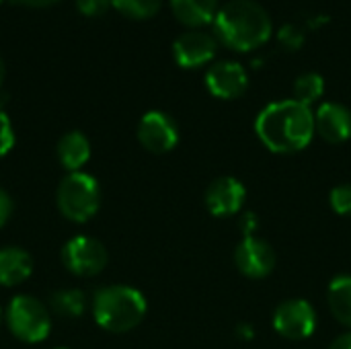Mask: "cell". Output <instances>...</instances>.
<instances>
[{
    "instance_id": "obj_19",
    "label": "cell",
    "mask_w": 351,
    "mask_h": 349,
    "mask_svg": "<svg viewBox=\"0 0 351 349\" xmlns=\"http://www.w3.org/2000/svg\"><path fill=\"white\" fill-rule=\"evenodd\" d=\"M325 93V78L319 72H302L294 80V99L306 107H313Z\"/></svg>"
},
{
    "instance_id": "obj_30",
    "label": "cell",
    "mask_w": 351,
    "mask_h": 349,
    "mask_svg": "<svg viewBox=\"0 0 351 349\" xmlns=\"http://www.w3.org/2000/svg\"><path fill=\"white\" fill-rule=\"evenodd\" d=\"M2 317H4V313H2V309H0V323H2Z\"/></svg>"
},
{
    "instance_id": "obj_23",
    "label": "cell",
    "mask_w": 351,
    "mask_h": 349,
    "mask_svg": "<svg viewBox=\"0 0 351 349\" xmlns=\"http://www.w3.org/2000/svg\"><path fill=\"white\" fill-rule=\"evenodd\" d=\"M14 128L10 123V117L6 115V111L0 105V156H6L12 146H14Z\"/></svg>"
},
{
    "instance_id": "obj_22",
    "label": "cell",
    "mask_w": 351,
    "mask_h": 349,
    "mask_svg": "<svg viewBox=\"0 0 351 349\" xmlns=\"http://www.w3.org/2000/svg\"><path fill=\"white\" fill-rule=\"evenodd\" d=\"M331 210L339 216H351V183H343L331 189L329 193Z\"/></svg>"
},
{
    "instance_id": "obj_12",
    "label": "cell",
    "mask_w": 351,
    "mask_h": 349,
    "mask_svg": "<svg viewBox=\"0 0 351 349\" xmlns=\"http://www.w3.org/2000/svg\"><path fill=\"white\" fill-rule=\"evenodd\" d=\"M247 200V187L234 177H218L214 179L204 195L206 208L216 218L237 216Z\"/></svg>"
},
{
    "instance_id": "obj_32",
    "label": "cell",
    "mask_w": 351,
    "mask_h": 349,
    "mask_svg": "<svg viewBox=\"0 0 351 349\" xmlns=\"http://www.w3.org/2000/svg\"><path fill=\"white\" fill-rule=\"evenodd\" d=\"M0 2H2V0H0Z\"/></svg>"
},
{
    "instance_id": "obj_28",
    "label": "cell",
    "mask_w": 351,
    "mask_h": 349,
    "mask_svg": "<svg viewBox=\"0 0 351 349\" xmlns=\"http://www.w3.org/2000/svg\"><path fill=\"white\" fill-rule=\"evenodd\" d=\"M21 6H29V8H45V6H51L53 2L58 0H12Z\"/></svg>"
},
{
    "instance_id": "obj_5",
    "label": "cell",
    "mask_w": 351,
    "mask_h": 349,
    "mask_svg": "<svg viewBox=\"0 0 351 349\" xmlns=\"http://www.w3.org/2000/svg\"><path fill=\"white\" fill-rule=\"evenodd\" d=\"M4 321L8 331L23 344H41L51 331L47 306L27 294H19L8 302Z\"/></svg>"
},
{
    "instance_id": "obj_26",
    "label": "cell",
    "mask_w": 351,
    "mask_h": 349,
    "mask_svg": "<svg viewBox=\"0 0 351 349\" xmlns=\"http://www.w3.org/2000/svg\"><path fill=\"white\" fill-rule=\"evenodd\" d=\"M257 226H259V220H257V216L255 214H245L243 218H241V230H243V234L245 237H253L255 232H257Z\"/></svg>"
},
{
    "instance_id": "obj_29",
    "label": "cell",
    "mask_w": 351,
    "mask_h": 349,
    "mask_svg": "<svg viewBox=\"0 0 351 349\" xmlns=\"http://www.w3.org/2000/svg\"><path fill=\"white\" fill-rule=\"evenodd\" d=\"M4 74H6V68H4V62H2V58H0V84H2V80H4Z\"/></svg>"
},
{
    "instance_id": "obj_18",
    "label": "cell",
    "mask_w": 351,
    "mask_h": 349,
    "mask_svg": "<svg viewBox=\"0 0 351 349\" xmlns=\"http://www.w3.org/2000/svg\"><path fill=\"white\" fill-rule=\"evenodd\" d=\"M49 309L51 313H56L58 317L64 319H78L84 315L86 311V296L82 290L76 288H66V290H58L51 294L49 298Z\"/></svg>"
},
{
    "instance_id": "obj_3",
    "label": "cell",
    "mask_w": 351,
    "mask_h": 349,
    "mask_svg": "<svg viewBox=\"0 0 351 349\" xmlns=\"http://www.w3.org/2000/svg\"><path fill=\"white\" fill-rule=\"evenodd\" d=\"M148 304L140 290L123 284L105 286L93 296L95 323L109 333H128L146 317Z\"/></svg>"
},
{
    "instance_id": "obj_10",
    "label": "cell",
    "mask_w": 351,
    "mask_h": 349,
    "mask_svg": "<svg viewBox=\"0 0 351 349\" xmlns=\"http://www.w3.org/2000/svg\"><path fill=\"white\" fill-rule=\"evenodd\" d=\"M234 265L245 278L263 280L276 267V253L271 245L261 237H243L234 249Z\"/></svg>"
},
{
    "instance_id": "obj_24",
    "label": "cell",
    "mask_w": 351,
    "mask_h": 349,
    "mask_svg": "<svg viewBox=\"0 0 351 349\" xmlns=\"http://www.w3.org/2000/svg\"><path fill=\"white\" fill-rule=\"evenodd\" d=\"M111 0H76V8L86 16H99L109 8Z\"/></svg>"
},
{
    "instance_id": "obj_1",
    "label": "cell",
    "mask_w": 351,
    "mask_h": 349,
    "mask_svg": "<svg viewBox=\"0 0 351 349\" xmlns=\"http://www.w3.org/2000/svg\"><path fill=\"white\" fill-rule=\"evenodd\" d=\"M259 142L276 154L304 150L315 138V111L296 99H282L265 105L255 119Z\"/></svg>"
},
{
    "instance_id": "obj_20",
    "label": "cell",
    "mask_w": 351,
    "mask_h": 349,
    "mask_svg": "<svg viewBox=\"0 0 351 349\" xmlns=\"http://www.w3.org/2000/svg\"><path fill=\"white\" fill-rule=\"evenodd\" d=\"M111 4L130 19H150L160 10L162 0H111Z\"/></svg>"
},
{
    "instance_id": "obj_2",
    "label": "cell",
    "mask_w": 351,
    "mask_h": 349,
    "mask_svg": "<svg viewBox=\"0 0 351 349\" xmlns=\"http://www.w3.org/2000/svg\"><path fill=\"white\" fill-rule=\"evenodd\" d=\"M274 31L271 16L257 0H228L214 19V35L220 43L237 51L261 47Z\"/></svg>"
},
{
    "instance_id": "obj_21",
    "label": "cell",
    "mask_w": 351,
    "mask_h": 349,
    "mask_svg": "<svg viewBox=\"0 0 351 349\" xmlns=\"http://www.w3.org/2000/svg\"><path fill=\"white\" fill-rule=\"evenodd\" d=\"M304 39H306V35H304V31L300 29V25H296V23H286V25H282L280 31H278V43H280V47L286 49V51H296V49H300V47L304 45Z\"/></svg>"
},
{
    "instance_id": "obj_4",
    "label": "cell",
    "mask_w": 351,
    "mask_h": 349,
    "mask_svg": "<svg viewBox=\"0 0 351 349\" xmlns=\"http://www.w3.org/2000/svg\"><path fill=\"white\" fill-rule=\"evenodd\" d=\"M56 204L66 220L76 224L88 222L101 208L99 181L84 171L68 173L58 185Z\"/></svg>"
},
{
    "instance_id": "obj_27",
    "label": "cell",
    "mask_w": 351,
    "mask_h": 349,
    "mask_svg": "<svg viewBox=\"0 0 351 349\" xmlns=\"http://www.w3.org/2000/svg\"><path fill=\"white\" fill-rule=\"evenodd\" d=\"M329 349H351V331H346L339 337H335Z\"/></svg>"
},
{
    "instance_id": "obj_7",
    "label": "cell",
    "mask_w": 351,
    "mask_h": 349,
    "mask_svg": "<svg viewBox=\"0 0 351 349\" xmlns=\"http://www.w3.org/2000/svg\"><path fill=\"white\" fill-rule=\"evenodd\" d=\"M317 311L304 298L284 300L274 313V329L290 341H304L317 331Z\"/></svg>"
},
{
    "instance_id": "obj_25",
    "label": "cell",
    "mask_w": 351,
    "mask_h": 349,
    "mask_svg": "<svg viewBox=\"0 0 351 349\" xmlns=\"http://www.w3.org/2000/svg\"><path fill=\"white\" fill-rule=\"evenodd\" d=\"M12 197L8 195V191L6 189H2L0 187V228L10 220V216H12Z\"/></svg>"
},
{
    "instance_id": "obj_17",
    "label": "cell",
    "mask_w": 351,
    "mask_h": 349,
    "mask_svg": "<svg viewBox=\"0 0 351 349\" xmlns=\"http://www.w3.org/2000/svg\"><path fill=\"white\" fill-rule=\"evenodd\" d=\"M327 304L331 315L351 331V276H337L331 280Z\"/></svg>"
},
{
    "instance_id": "obj_13",
    "label": "cell",
    "mask_w": 351,
    "mask_h": 349,
    "mask_svg": "<svg viewBox=\"0 0 351 349\" xmlns=\"http://www.w3.org/2000/svg\"><path fill=\"white\" fill-rule=\"evenodd\" d=\"M315 132L329 144H343L351 138V109L327 101L315 111Z\"/></svg>"
},
{
    "instance_id": "obj_31",
    "label": "cell",
    "mask_w": 351,
    "mask_h": 349,
    "mask_svg": "<svg viewBox=\"0 0 351 349\" xmlns=\"http://www.w3.org/2000/svg\"><path fill=\"white\" fill-rule=\"evenodd\" d=\"M56 349H68V348H56Z\"/></svg>"
},
{
    "instance_id": "obj_9",
    "label": "cell",
    "mask_w": 351,
    "mask_h": 349,
    "mask_svg": "<svg viewBox=\"0 0 351 349\" xmlns=\"http://www.w3.org/2000/svg\"><path fill=\"white\" fill-rule=\"evenodd\" d=\"M138 140L152 154H167L179 144V128L165 111H148L138 123Z\"/></svg>"
},
{
    "instance_id": "obj_6",
    "label": "cell",
    "mask_w": 351,
    "mask_h": 349,
    "mask_svg": "<svg viewBox=\"0 0 351 349\" xmlns=\"http://www.w3.org/2000/svg\"><path fill=\"white\" fill-rule=\"evenodd\" d=\"M62 263L76 278H93L107 265V249L93 237H72L62 247Z\"/></svg>"
},
{
    "instance_id": "obj_14",
    "label": "cell",
    "mask_w": 351,
    "mask_h": 349,
    "mask_svg": "<svg viewBox=\"0 0 351 349\" xmlns=\"http://www.w3.org/2000/svg\"><path fill=\"white\" fill-rule=\"evenodd\" d=\"M33 272L31 255L21 247H2L0 249V286L12 288L23 284Z\"/></svg>"
},
{
    "instance_id": "obj_8",
    "label": "cell",
    "mask_w": 351,
    "mask_h": 349,
    "mask_svg": "<svg viewBox=\"0 0 351 349\" xmlns=\"http://www.w3.org/2000/svg\"><path fill=\"white\" fill-rule=\"evenodd\" d=\"M218 37L202 31V29H189L181 33L173 43V58L181 68L193 70L199 66L210 64L218 53Z\"/></svg>"
},
{
    "instance_id": "obj_11",
    "label": "cell",
    "mask_w": 351,
    "mask_h": 349,
    "mask_svg": "<svg viewBox=\"0 0 351 349\" xmlns=\"http://www.w3.org/2000/svg\"><path fill=\"white\" fill-rule=\"evenodd\" d=\"M206 86L216 99L232 101L247 93L249 74L243 64L232 60L214 62L206 72Z\"/></svg>"
},
{
    "instance_id": "obj_16",
    "label": "cell",
    "mask_w": 351,
    "mask_h": 349,
    "mask_svg": "<svg viewBox=\"0 0 351 349\" xmlns=\"http://www.w3.org/2000/svg\"><path fill=\"white\" fill-rule=\"evenodd\" d=\"M171 10L187 27H204L208 23H214L220 4L218 0H171Z\"/></svg>"
},
{
    "instance_id": "obj_15",
    "label": "cell",
    "mask_w": 351,
    "mask_h": 349,
    "mask_svg": "<svg viewBox=\"0 0 351 349\" xmlns=\"http://www.w3.org/2000/svg\"><path fill=\"white\" fill-rule=\"evenodd\" d=\"M56 154H58L60 165H62L68 173H76V171H80V169L88 163V158H90V142H88V138H86L82 132L72 130V132L64 134V136L58 140Z\"/></svg>"
}]
</instances>
